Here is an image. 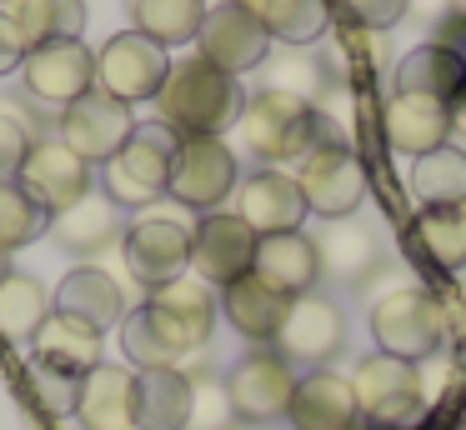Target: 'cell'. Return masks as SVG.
Masks as SVG:
<instances>
[{
  "instance_id": "1",
  "label": "cell",
  "mask_w": 466,
  "mask_h": 430,
  "mask_svg": "<svg viewBox=\"0 0 466 430\" xmlns=\"http://www.w3.org/2000/svg\"><path fill=\"white\" fill-rule=\"evenodd\" d=\"M241 85L236 75L216 70L211 60H171L161 90H156V125H166L176 140L186 135H221L241 115Z\"/></svg>"
},
{
  "instance_id": "2",
  "label": "cell",
  "mask_w": 466,
  "mask_h": 430,
  "mask_svg": "<svg viewBox=\"0 0 466 430\" xmlns=\"http://www.w3.org/2000/svg\"><path fill=\"white\" fill-rule=\"evenodd\" d=\"M236 130H241L246 150L266 165L276 160H301L306 150L321 145V120H316L311 100L281 95V90H256L251 100L236 115Z\"/></svg>"
},
{
  "instance_id": "3",
  "label": "cell",
  "mask_w": 466,
  "mask_h": 430,
  "mask_svg": "<svg viewBox=\"0 0 466 430\" xmlns=\"http://www.w3.org/2000/svg\"><path fill=\"white\" fill-rule=\"evenodd\" d=\"M141 315H146V325H151V335L161 340L176 360H186V355L211 345L221 300H216V290L206 285V280L176 275V280H166V285L146 290Z\"/></svg>"
},
{
  "instance_id": "4",
  "label": "cell",
  "mask_w": 466,
  "mask_h": 430,
  "mask_svg": "<svg viewBox=\"0 0 466 430\" xmlns=\"http://www.w3.org/2000/svg\"><path fill=\"white\" fill-rule=\"evenodd\" d=\"M241 185V170H236V155L221 135H186L176 140L171 150V180H166V195L181 210H221L226 200Z\"/></svg>"
},
{
  "instance_id": "5",
  "label": "cell",
  "mask_w": 466,
  "mask_h": 430,
  "mask_svg": "<svg viewBox=\"0 0 466 430\" xmlns=\"http://www.w3.org/2000/svg\"><path fill=\"white\" fill-rule=\"evenodd\" d=\"M171 150H176V135L166 125H136V135L101 165L106 195L131 210L156 205L166 195V180H171Z\"/></svg>"
},
{
  "instance_id": "6",
  "label": "cell",
  "mask_w": 466,
  "mask_h": 430,
  "mask_svg": "<svg viewBox=\"0 0 466 430\" xmlns=\"http://www.w3.org/2000/svg\"><path fill=\"white\" fill-rule=\"evenodd\" d=\"M371 335L381 345V355L396 360H431L446 345L441 305L431 290H391L371 305Z\"/></svg>"
},
{
  "instance_id": "7",
  "label": "cell",
  "mask_w": 466,
  "mask_h": 430,
  "mask_svg": "<svg viewBox=\"0 0 466 430\" xmlns=\"http://www.w3.org/2000/svg\"><path fill=\"white\" fill-rule=\"evenodd\" d=\"M226 395H231L236 420H251V425H271L286 415L296 390V365L281 355L276 345H251L231 370H226Z\"/></svg>"
},
{
  "instance_id": "8",
  "label": "cell",
  "mask_w": 466,
  "mask_h": 430,
  "mask_svg": "<svg viewBox=\"0 0 466 430\" xmlns=\"http://www.w3.org/2000/svg\"><path fill=\"white\" fill-rule=\"evenodd\" d=\"M356 390V405H361L366 425H381V430H401L421 415L426 395H421V370L411 360H396V355H366L351 375Z\"/></svg>"
},
{
  "instance_id": "9",
  "label": "cell",
  "mask_w": 466,
  "mask_h": 430,
  "mask_svg": "<svg viewBox=\"0 0 466 430\" xmlns=\"http://www.w3.org/2000/svg\"><path fill=\"white\" fill-rule=\"evenodd\" d=\"M121 260L136 285H146V290L166 285V280L191 270V225L176 215H161V210H146V215H136L126 225Z\"/></svg>"
},
{
  "instance_id": "10",
  "label": "cell",
  "mask_w": 466,
  "mask_h": 430,
  "mask_svg": "<svg viewBox=\"0 0 466 430\" xmlns=\"http://www.w3.org/2000/svg\"><path fill=\"white\" fill-rule=\"evenodd\" d=\"M296 185H301L311 215L341 220V215H356V205L366 200V165L351 145H316L301 155Z\"/></svg>"
},
{
  "instance_id": "11",
  "label": "cell",
  "mask_w": 466,
  "mask_h": 430,
  "mask_svg": "<svg viewBox=\"0 0 466 430\" xmlns=\"http://www.w3.org/2000/svg\"><path fill=\"white\" fill-rule=\"evenodd\" d=\"M166 70H171L166 45L146 40L141 30H121V35H111L101 50H96V90L126 100V105H136V100H156Z\"/></svg>"
},
{
  "instance_id": "12",
  "label": "cell",
  "mask_w": 466,
  "mask_h": 430,
  "mask_svg": "<svg viewBox=\"0 0 466 430\" xmlns=\"http://www.w3.org/2000/svg\"><path fill=\"white\" fill-rule=\"evenodd\" d=\"M256 230L236 210H211L191 225V275L206 285H231L256 265Z\"/></svg>"
},
{
  "instance_id": "13",
  "label": "cell",
  "mask_w": 466,
  "mask_h": 430,
  "mask_svg": "<svg viewBox=\"0 0 466 430\" xmlns=\"http://www.w3.org/2000/svg\"><path fill=\"white\" fill-rule=\"evenodd\" d=\"M21 75L35 105L66 110L86 90H96V50H86V40H46L21 60Z\"/></svg>"
},
{
  "instance_id": "14",
  "label": "cell",
  "mask_w": 466,
  "mask_h": 430,
  "mask_svg": "<svg viewBox=\"0 0 466 430\" xmlns=\"http://www.w3.org/2000/svg\"><path fill=\"white\" fill-rule=\"evenodd\" d=\"M196 55L211 60L226 75H246V70H261L271 55V35L261 30V20L251 10H241L236 0L206 10L201 30H196Z\"/></svg>"
},
{
  "instance_id": "15",
  "label": "cell",
  "mask_w": 466,
  "mask_h": 430,
  "mask_svg": "<svg viewBox=\"0 0 466 430\" xmlns=\"http://www.w3.org/2000/svg\"><path fill=\"white\" fill-rule=\"evenodd\" d=\"M131 135H136L131 105L106 95V90H86L81 100H71V105L61 110V140L86 160V165H106Z\"/></svg>"
},
{
  "instance_id": "16",
  "label": "cell",
  "mask_w": 466,
  "mask_h": 430,
  "mask_svg": "<svg viewBox=\"0 0 466 430\" xmlns=\"http://www.w3.org/2000/svg\"><path fill=\"white\" fill-rule=\"evenodd\" d=\"M271 345L281 350L291 365L301 360V365L326 370V360H336V355H341V345H346V315H341V305H336V300H326V295H316V290L296 295Z\"/></svg>"
},
{
  "instance_id": "17",
  "label": "cell",
  "mask_w": 466,
  "mask_h": 430,
  "mask_svg": "<svg viewBox=\"0 0 466 430\" xmlns=\"http://www.w3.org/2000/svg\"><path fill=\"white\" fill-rule=\"evenodd\" d=\"M91 180H96L91 165H86V160L76 155L61 135H56V140H35V145L25 150L21 170H15V185H21L25 195L46 210V215H56V210L76 205L81 195H91Z\"/></svg>"
},
{
  "instance_id": "18",
  "label": "cell",
  "mask_w": 466,
  "mask_h": 430,
  "mask_svg": "<svg viewBox=\"0 0 466 430\" xmlns=\"http://www.w3.org/2000/svg\"><path fill=\"white\" fill-rule=\"evenodd\" d=\"M236 215L256 230V235H281V230H301L306 220V195L296 175L286 170H256L236 185Z\"/></svg>"
},
{
  "instance_id": "19",
  "label": "cell",
  "mask_w": 466,
  "mask_h": 430,
  "mask_svg": "<svg viewBox=\"0 0 466 430\" xmlns=\"http://www.w3.org/2000/svg\"><path fill=\"white\" fill-rule=\"evenodd\" d=\"M286 420H291V430H361V405H356V390L346 375L311 370L296 380Z\"/></svg>"
},
{
  "instance_id": "20",
  "label": "cell",
  "mask_w": 466,
  "mask_h": 430,
  "mask_svg": "<svg viewBox=\"0 0 466 430\" xmlns=\"http://www.w3.org/2000/svg\"><path fill=\"white\" fill-rule=\"evenodd\" d=\"M316 260H321V275L341 280V285H366L381 265V245H376V230L356 215L326 220L316 230Z\"/></svg>"
},
{
  "instance_id": "21",
  "label": "cell",
  "mask_w": 466,
  "mask_h": 430,
  "mask_svg": "<svg viewBox=\"0 0 466 430\" xmlns=\"http://www.w3.org/2000/svg\"><path fill=\"white\" fill-rule=\"evenodd\" d=\"M71 420H81V430H136V370L111 360L91 365Z\"/></svg>"
},
{
  "instance_id": "22",
  "label": "cell",
  "mask_w": 466,
  "mask_h": 430,
  "mask_svg": "<svg viewBox=\"0 0 466 430\" xmlns=\"http://www.w3.org/2000/svg\"><path fill=\"white\" fill-rule=\"evenodd\" d=\"M286 310H291V295L266 285L256 270H246L241 280H231V285L221 290V315L231 320V330L246 335L251 345H271L281 320H286Z\"/></svg>"
},
{
  "instance_id": "23",
  "label": "cell",
  "mask_w": 466,
  "mask_h": 430,
  "mask_svg": "<svg viewBox=\"0 0 466 430\" xmlns=\"http://www.w3.org/2000/svg\"><path fill=\"white\" fill-rule=\"evenodd\" d=\"M51 235H56V245H66L71 255H101V250H111V245H121V235H126V225H121V205H116L111 195H81L76 205H66V210H56L51 220Z\"/></svg>"
},
{
  "instance_id": "24",
  "label": "cell",
  "mask_w": 466,
  "mask_h": 430,
  "mask_svg": "<svg viewBox=\"0 0 466 430\" xmlns=\"http://www.w3.org/2000/svg\"><path fill=\"white\" fill-rule=\"evenodd\" d=\"M381 135L391 150L401 155H426V150H441L451 135V115H446V100L431 95H391L381 110Z\"/></svg>"
},
{
  "instance_id": "25",
  "label": "cell",
  "mask_w": 466,
  "mask_h": 430,
  "mask_svg": "<svg viewBox=\"0 0 466 430\" xmlns=\"http://www.w3.org/2000/svg\"><path fill=\"white\" fill-rule=\"evenodd\" d=\"M256 275L266 280V285L286 290V295H306V290H316V280H321V260H316V240L306 235V230H281V235H261L256 240Z\"/></svg>"
},
{
  "instance_id": "26",
  "label": "cell",
  "mask_w": 466,
  "mask_h": 430,
  "mask_svg": "<svg viewBox=\"0 0 466 430\" xmlns=\"http://www.w3.org/2000/svg\"><path fill=\"white\" fill-rule=\"evenodd\" d=\"M51 310L86 320L91 330H101V335H106V330L121 325V315H126L121 280L106 275L101 265H76L71 275L61 280V290H56V305H51Z\"/></svg>"
},
{
  "instance_id": "27",
  "label": "cell",
  "mask_w": 466,
  "mask_h": 430,
  "mask_svg": "<svg viewBox=\"0 0 466 430\" xmlns=\"http://www.w3.org/2000/svg\"><path fill=\"white\" fill-rule=\"evenodd\" d=\"M31 365H51V370L86 375L91 365H101V330H91L86 320H76V315L51 310L46 325L35 330V340H31Z\"/></svg>"
},
{
  "instance_id": "28",
  "label": "cell",
  "mask_w": 466,
  "mask_h": 430,
  "mask_svg": "<svg viewBox=\"0 0 466 430\" xmlns=\"http://www.w3.org/2000/svg\"><path fill=\"white\" fill-rule=\"evenodd\" d=\"M191 370H136V430H186Z\"/></svg>"
},
{
  "instance_id": "29",
  "label": "cell",
  "mask_w": 466,
  "mask_h": 430,
  "mask_svg": "<svg viewBox=\"0 0 466 430\" xmlns=\"http://www.w3.org/2000/svg\"><path fill=\"white\" fill-rule=\"evenodd\" d=\"M0 15L15 25L25 50H35L46 40H81L86 0H0Z\"/></svg>"
},
{
  "instance_id": "30",
  "label": "cell",
  "mask_w": 466,
  "mask_h": 430,
  "mask_svg": "<svg viewBox=\"0 0 466 430\" xmlns=\"http://www.w3.org/2000/svg\"><path fill=\"white\" fill-rule=\"evenodd\" d=\"M236 5L251 10L271 40L296 50H306L311 40H321L331 30V5L326 0H236Z\"/></svg>"
},
{
  "instance_id": "31",
  "label": "cell",
  "mask_w": 466,
  "mask_h": 430,
  "mask_svg": "<svg viewBox=\"0 0 466 430\" xmlns=\"http://www.w3.org/2000/svg\"><path fill=\"white\" fill-rule=\"evenodd\" d=\"M46 315H51V300H46V285L35 275L11 270L0 280V340L5 345H31Z\"/></svg>"
},
{
  "instance_id": "32",
  "label": "cell",
  "mask_w": 466,
  "mask_h": 430,
  "mask_svg": "<svg viewBox=\"0 0 466 430\" xmlns=\"http://www.w3.org/2000/svg\"><path fill=\"white\" fill-rule=\"evenodd\" d=\"M466 80L461 60L451 50H441L436 40L406 50L396 65V95H431V100H451V90Z\"/></svg>"
},
{
  "instance_id": "33",
  "label": "cell",
  "mask_w": 466,
  "mask_h": 430,
  "mask_svg": "<svg viewBox=\"0 0 466 430\" xmlns=\"http://www.w3.org/2000/svg\"><path fill=\"white\" fill-rule=\"evenodd\" d=\"M416 245L431 265L466 270V200L456 205H426L416 215Z\"/></svg>"
},
{
  "instance_id": "34",
  "label": "cell",
  "mask_w": 466,
  "mask_h": 430,
  "mask_svg": "<svg viewBox=\"0 0 466 430\" xmlns=\"http://www.w3.org/2000/svg\"><path fill=\"white\" fill-rule=\"evenodd\" d=\"M206 20V0H131V25L156 45H186Z\"/></svg>"
},
{
  "instance_id": "35",
  "label": "cell",
  "mask_w": 466,
  "mask_h": 430,
  "mask_svg": "<svg viewBox=\"0 0 466 430\" xmlns=\"http://www.w3.org/2000/svg\"><path fill=\"white\" fill-rule=\"evenodd\" d=\"M411 195L421 200V210L426 205H456V200H466V150L441 145V150L416 155Z\"/></svg>"
},
{
  "instance_id": "36",
  "label": "cell",
  "mask_w": 466,
  "mask_h": 430,
  "mask_svg": "<svg viewBox=\"0 0 466 430\" xmlns=\"http://www.w3.org/2000/svg\"><path fill=\"white\" fill-rule=\"evenodd\" d=\"M266 85L261 90H281V95H296V100H321V90L331 85V75H326V65L316 55H306V50L286 45V55H266Z\"/></svg>"
},
{
  "instance_id": "37",
  "label": "cell",
  "mask_w": 466,
  "mask_h": 430,
  "mask_svg": "<svg viewBox=\"0 0 466 430\" xmlns=\"http://www.w3.org/2000/svg\"><path fill=\"white\" fill-rule=\"evenodd\" d=\"M46 210L35 205L31 195H25L15 180H0V250L11 255V250H21L25 240H35L46 230Z\"/></svg>"
},
{
  "instance_id": "38",
  "label": "cell",
  "mask_w": 466,
  "mask_h": 430,
  "mask_svg": "<svg viewBox=\"0 0 466 430\" xmlns=\"http://www.w3.org/2000/svg\"><path fill=\"white\" fill-rule=\"evenodd\" d=\"M236 410L231 395H226V380L211 375V370H191V420L186 430H231Z\"/></svg>"
},
{
  "instance_id": "39",
  "label": "cell",
  "mask_w": 466,
  "mask_h": 430,
  "mask_svg": "<svg viewBox=\"0 0 466 430\" xmlns=\"http://www.w3.org/2000/svg\"><path fill=\"white\" fill-rule=\"evenodd\" d=\"M121 355L131 360V370H171V365H181V360H176L171 350H166L161 340L151 335V325H146L141 305L121 315Z\"/></svg>"
},
{
  "instance_id": "40",
  "label": "cell",
  "mask_w": 466,
  "mask_h": 430,
  "mask_svg": "<svg viewBox=\"0 0 466 430\" xmlns=\"http://www.w3.org/2000/svg\"><path fill=\"white\" fill-rule=\"evenodd\" d=\"M81 380L86 375H71V370H51V365H31V395L46 415L66 420L76 415V400H81Z\"/></svg>"
},
{
  "instance_id": "41",
  "label": "cell",
  "mask_w": 466,
  "mask_h": 430,
  "mask_svg": "<svg viewBox=\"0 0 466 430\" xmlns=\"http://www.w3.org/2000/svg\"><path fill=\"white\" fill-rule=\"evenodd\" d=\"M35 120L31 110L21 105H0V180H15V170H21L25 150L35 145Z\"/></svg>"
},
{
  "instance_id": "42",
  "label": "cell",
  "mask_w": 466,
  "mask_h": 430,
  "mask_svg": "<svg viewBox=\"0 0 466 430\" xmlns=\"http://www.w3.org/2000/svg\"><path fill=\"white\" fill-rule=\"evenodd\" d=\"M346 15H351V25L371 30V35H381V30L401 25L406 15H411V0H341Z\"/></svg>"
},
{
  "instance_id": "43",
  "label": "cell",
  "mask_w": 466,
  "mask_h": 430,
  "mask_svg": "<svg viewBox=\"0 0 466 430\" xmlns=\"http://www.w3.org/2000/svg\"><path fill=\"white\" fill-rule=\"evenodd\" d=\"M431 40L441 50H451V55L461 60V70H466V15H461V10H446V15L436 20V35Z\"/></svg>"
},
{
  "instance_id": "44",
  "label": "cell",
  "mask_w": 466,
  "mask_h": 430,
  "mask_svg": "<svg viewBox=\"0 0 466 430\" xmlns=\"http://www.w3.org/2000/svg\"><path fill=\"white\" fill-rule=\"evenodd\" d=\"M31 55V50H25V40L15 35V25L5 15H0V75H11V70H21V60Z\"/></svg>"
},
{
  "instance_id": "45",
  "label": "cell",
  "mask_w": 466,
  "mask_h": 430,
  "mask_svg": "<svg viewBox=\"0 0 466 430\" xmlns=\"http://www.w3.org/2000/svg\"><path fill=\"white\" fill-rule=\"evenodd\" d=\"M446 115H451V135H466V80L451 90V100H446Z\"/></svg>"
},
{
  "instance_id": "46",
  "label": "cell",
  "mask_w": 466,
  "mask_h": 430,
  "mask_svg": "<svg viewBox=\"0 0 466 430\" xmlns=\"http://www.w3.org/2000/svg\"><path fill=\"white\" fill-rule=\"evenodd\" d=\"M11 275V255H5V250H0V280Z\"/></svg>"
},
{
  "instance_id": "47",
  "label": "cell",
  "mask_w": 466,
  "mask_h": 430,
  "mask_svg": "<svg viewBox=\"0 0 466 430\" xmlns=\"http://www.w3.org/2000/svg\"><path fill=\"white\" fill-rule=\"evenodd\" d=\"M231 430H271V425H251V420H236Z\"/></svg>"
},
{
  "instance_id": "48",
  "label": "cell",
  "mask_w": 466,
  "mask_h": 430,
  "mask_svg": "<svg viewBox=\"0 0 466 430\" xmlns=\"http://www.w3.org/2000/svg\"><path fill=\"white\" fill-rule=\"evenodd\" d=\"M446 10H461V15H466V0H451V5H446Z\"/></svg>"
},
{
  "instance_id": "49",
  "label": "cell",
  "mask_w": 466,
  "mask_h": 430,
  "mask_svg": "<svg viewBox=\"0 0 466 430\" xmlns=\"http://www.w3.org/2000/svg\"><path fill=\"white\" fill-rule=\"evenodd\" d=\"M456 430H466V420H461V425H456Z\"/></svg>"
}]
</instances>
